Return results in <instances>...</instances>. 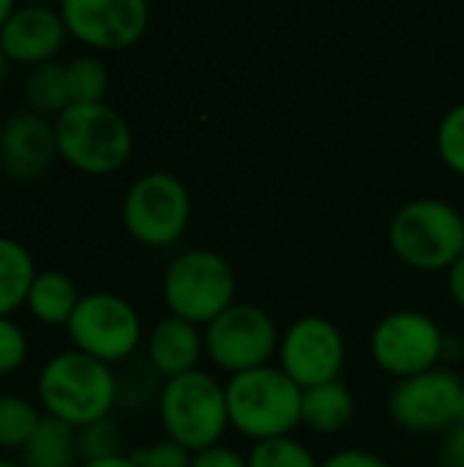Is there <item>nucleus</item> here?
Here are the masks:
<instances>
[{"label":"nucleus","mask_w":464,"mask_h":467,"mask_svg":"<svg viewBox=\"0 0 464 467\" xmlns=\"http://www.w3.org/2000/svg\"><path fill=\"white\" fill-rule=\"evenodd\" d=\"M25 358H27L25 331L11 317H0V378L22 369Z\"/></svg>","instance_id":"27"},{"label":"nucleus","mask_w":464,"mask_h":467,"mask_svg":"<svg viewBox=\"0 0 464 467\" xmlns=\"http://www.w3.org/2000/svg\"><path fill=\"white\" fill-rule=\"evenodd\" d=\"M191 467H249V460H243L238 451H232L227 446H213V449L194 454Z\"/></svg>","instance_id":"30"},{"label":"nucleus","mask_w":464,"mask_h":467,"mask_svg":"<svg viewBox=\"0 0 464 467\" xmlns=\"http://www.w3.org/2000/svg\"><path fill=\"white\" fill-rule=\"evenodd\" d=\"M57 161L55 123L30 109L14 112L0 126V170L14 183H36Z\"/></svg>","instance_id":"14"},{"label":"nucleus","mask_w":464,"mask_h":467,"mask_svg":"<svg viewBox=\"0 0 464 467\" xmlns=\"http://www.w3.org/2000/svg\"><path fill=\"white\" fill-rule=\"evenodd\" d=\"M0 467H22V462H11V460H0Z\"/></svg>","instance_id":"36"},{"label":"nucleus","mask_w":464,"mask_h":467,"mask_svg":"<svg viewBox=\"0 0 464 467\" xmlns=\"http://www.w3.org/2000/svg\"><path fill=\"white\" fill-rule=\"evenodd\" d=\"M41 419L44 416L30 400L14 397V394L0 397V449L22 451L27 441L33 438V432L38 430Z\"/></svg>","instance_id":"23"},{"label":"nucleus","mask_w":464,"mask_h":467,"mask_svg":"<svg viewBox=\"0 0 464 467\" xmlns=\"http://www.w3.org/2000/svg\"><path fill=\"white\" fill-rule=\"evenodd\" d=\"M22 96H25L30 112L44 115V118H49V115L57 118L66 107H71L66 63L49 60V63L30 68L25 77V85H22Z\"/></svg>","instance_id":"21"},{"label":"nucleus","mask_w":464,"mask_h":467,"mask_svg":"<svg viewBox=\"0 0 464 467\" xmlns=\"http://www.w3.org/2000/svg\"><path fill=\"white\" fill-rule=\"evenodd\" d=\"M120 216L126 233L142 246H170L189 227L191 197L178 175L153 170L129 186Z\"/></svg>","instance_id":"7"},{"label":"nucleus","mask_w":464,"mask_h":467,"mask_svg":"<svg viewBox=\"0 0 464 467\" xmlns=\"http://www.w3.org/2000/svg\"><path fill=\"white\" fill-rule=\"evenodd\" d=\"M435 145L443 164L464 178V101L443 115L435 134Z\"/></svg>","instance_id":"26"},{"label":"nucleus","mask_w":464,"mask_h":467,"mask_svg":"<svg viewBox=\"0 0 464 467\" xmlns=\"http://www.w3.org/2000/svg\"><path fill=\"white\" fill-rule=\"evenodd\" d=\"M353 413H356V400L342 380L323 383L304 391L301 424H306L314 432L323 435L339 432L353 421Z\"/></svg>","instance_id":"18"},{"label":"nucleus","mask_w":464,"mask_h":467,"mask_svg":"<svg viewBox=\"0 0 464 467\" xmlns=\"http://www.w3.org/2000/svg\"><path fill=\"white\" fill-rule=\"evenodd\" d=\"M77 430L44 416L27 446L22 449V467H79Z\"/></svg>","instance_id":"19"},{"label":"nucleus","mask_w":464,"mask_h":467,"mask_svg":"<svg viewBox=\"0 0 464 467\" xmlns=\"http://www.w3.org/2000/svg\"><path fill=\"white\" fill-rule=\"evenodd\" d=\"M57 156L85 175H112L118 172L134 148V134L129 120L101 104H71L55 120Z\"/></svg>","instance_id":"3"},{"label":"nucleus","mask_w":464,"mask_h":467,"mask_svg":"<svg viewBox=\"0 0 464 467\" xmlns=\"http://www.w3.org/2000/svg\"><path fill=\"white\" fill-rule=\"evenodd\" d=\"M71 104H101L109 90V71L93 55H79L66 63Z\"/></svg>","instance_id":"22"},{"label":"nucleus","mask_w":464,"mask_h":467,"mask_svg":"<svg viewBox=\"0 0 464 467\" xmlns=\"http://www.w3.org/2000/svg\"><path fill=\"white\" fill-rule=\"evenodd\" d=\"M320 467H394L388 460H383L380 454L364 451V449H345L331 454Z\"/></svg>","instance_id":"29"},{"label":"nucleus","mask_w":464,"mask_h":467,"mask_svg":"<svg viewBox=\"0 0 464 467\" xmlns=\"http://www.w3.org/2000/svg\"><path fill=\"white\" fill-rule=\"evenodd\" d=\"M36 263L25 244L0 235V317H11L25 306L30 285L36 279Z\"/></svg>","instance_id":"20"},{"label":"nucleus","mask_w":464,"mask_h":467,"mask_svg":"<svg viewBox=\"0 0 464 467\" xmlns=\"http://www.w3.org/2000/svg\"><path fill=\"white\" fill-rule=\"evenodd\" d=\"M60 16L68 36L101 52H120L134 47L150 22L145 0H66Z\"/></svg>","instance_id":"12"},{"label":"nucleus","mask_w":464,"mask_h":467,"mask_svg":"<svg viewBox=\"0 0 464 467\" xmlns=\"http://www.w3.org/2000/svg\"><path fill=\"white\" fill-rule=\"evenodd\" d=\"M79 467H137L129 454L120 457H109V460H96V462H79Z\"/></svg>","instance_id":"33"},{"label":"nucleus","mask_w":464,"mask_h":467,"mask_svg":"<svg viewBox=\"0 0 464 467\" xmlns=\"http://www.w3.org/2000/svg\"><path fill=\"white\" fill-rule=\"evenodd\" d=\"M77 449H79L82 462L120 457L123 454V435L112 419H101L96 424L77 430Z\"/></svg>","instance_id":"25"},{"label":"nucleus","mask_w":464,"mask_h":467,"mask_svg":"<svg viewBox=\"0 0 464 467\" xmlns=\"http://www.w3.org/2000/svg\"><path fill=\"white\" fill-rule=\"evenodd\" d=\"M230 424L254 443L287 438L301 424L304 389L282 367L232 375L224 386Z\"/></svg>","instance_id":"2"},{"label":"nucleus","mask_w":464,"mask_h":467,"mask_svg":"<svg viewBox=\"0 0 464 467\" xmlns=\"http://www.w3.org/2000/svg\"><path fill=\"white\" fill-rule=\"evenodd\" d=\"M249 467H320L312 451L293 438H273L254 443L249 451Z\"/></svg>","instance_id":"24"},{"label":"nucleus","mask_w":464,"mask_h":467,"mask_svg":"<svg viewBox=\"0 0 464 467\" xmlns=\"http://www.w3.org/2000/svg\"><path fill=\"white\" fill-rule=\"evenodd\" d=\"M282 372L304 391L339 380L345 364V339L336 323L320 315L298 317L279 339Z\"/></svg>","instance_id":"11"},{"label":"nucleus","mask_w":464,"mask_h":467,"mask_svg":"<svg viewBox=\"0 0 464 467\" xmlns=\"http://www.w3.org/2000/svg\"><path fill=\"white\" fill-rule=\"evenodd\" d=\"M457 427H462L464 430V397H462V408H459V421H457Z\"/></svg>","instance_id":"37"},{"label":"nucleus","mask_w":464,"mask_h":467,"mask_svg":"<svg viewBox=\"0 0 464 467\" xmlns=\"http://www.w3.org/2000/svg\"><path fill=\"white\" fill-rule=\"evenodd\" d=\"M205 353L211 361L232 375L268 367V358L279 353V328L273 317L257 304H232L202 331Z\"/></svg>","instance_id":"9"},{"label":"nucleus","mask_w":464,"mask_h":467,"mask_svg":"<svg viewBox=\"0 0 464 467\" xmlns=\"http://www.w3.org/2000/svg\"><path fill=\"white\" fill-rule=\"evenodd\" d=\"M145 350H148L150 369L164 380H172L197 369L205 353V337L200 334V326L170 315L156 323Z\"/></svg>","instance_id":"16"},{"label":"nucleus","mask_w":464,"mask_h":467,"mask_svg":"<svg viewBox=\"0 0 464 467\" xmlns=\"http://www.w3.org/2000/svg\"><path fill=\"white\" fill-rule=\"evenodd\" d=\"M462 397L464 386L454 372L429 369L394 386L388 413L410 432H440L457 427Z\"/></svg>","instance_id":"13"},{"label":"nucleus","mask_w":464,"mask_h":467,"mask_svg":"<svg viewBox=\"0 0 464 467\" xmlns=\"http://www.w3.org/2000/svg\"><path fill=\"white\" fill-rule=\"evenodd\" d=\"M129 457L137 467H191V460H194L191 451H186L183 446L172 441H159L153 446L131 451Z\"/></svg>","instance_id":"28"},{"label":"nucleus","mask_w":464,"mask_h":467,"mask_svg":"<svg viewBox=\"0 0 464 467\" xmlns=\"http://www.w3.org/2000/svg\"><path fill=\"white\" fill-rule=\"evenodd\" d=\"M440 467H464V430L451 427L438 451Z\"/></svg>","instance_id":"31"},{"label":"nucleus","mask_w":464,"mask_h":467,"mask_svg":"<svg viewBox=\"0 0 464 467\" xmlns=\"http://www.w3.org/2000/svg\"><path fill=\"white\" fill-rule=\"evenodd\" d=\"M11 66H14V63H11L8 55L0 49V88L5 85V79H8V74H11Z\"/></svg>","instance_id":"34"},{"label":"nucleus","mask_w":464,"mask_h":467,"mask_svg":"<svg viewBox=\"0 0 464 467\" xmlns=\"http://www.w3.org/2000/svg\"><path fill=\"white\" fill-rule=\"evenodd\" d=\"M156 408L167 441L191 454L219 446L224 430L230 427L224 386L202 369L164 380Z\"/></svg>","instance_id":"4"},{"label":"nucleus","mask_w":464,"mask_h":467,"mask_svg":"<svg viewBox=\"0 0 464 467\" xmlns=\"http://www.w3.org/2000/svg\"><path fill=\"white\" fill-rule=\"evenodd\" d=\"M66 334L74 350L109 367L134 356L142 342V320L126 298L88 293L66 323Z\"/></svg>","instance_id":"8"},{"label":"nucleus","mask_w":464,"mask_h":467,"mask_svg":"<svg viewBox=\"0 0 464 467\" xmlns=\"http://www.w3.org/2000/svg\"><path fill=\"white\" fill-rule=\"evenodd\" d=\"M449 290H451L454 301L464 309V254L449 268Z\"/></svg>","instance_id":"32"},{"label":"nucleus","mask_w":464,"mask_h":467,"mask_svg":"<svg viewBox=\"0 0 464 467\" xmlns=\"http://www.w3.org/2000/svg\"><path fill=\"white\" fill-rule=\"evenodd\" d=\"M161 296L172 317L211 326L235 304V271L213 249H186L167 265Z\"/></svg>","instance_id":"6"},{"label":"nucleus","mask_w":464,"mask_h":467,"mask_svg":"<svg viewBox=\"0 0 464 467\" xmlns=\"http://www.w3.org/2000/svg\"><path fill=\"white\" fill-rule=\"evenodd\" d=\"M14 8H16V5H14L11 0H0V27H3V25H5V19L14 14Z\"/></svg>","instance_id":"35"},{"label":"nucleus","mask_w":464,"mask_h":467,"mask_svg":"<svg viewBox=\"0 0 464 467\" xmlns=\"http://www.w3.org/2000/svg\"><path fill=\"white\" fill-rule=\"evenodd\" d=\"M66 22L60 16V8L30 3L16 5L14 14L0 27V49L8 55L11 63L19 66H41L55 60V55L66 44Z\"/></svg>","instance_id":"15"},{"label":"nucleus","mask_w":464,"mask_h":467,"mask_svg":"<svg viewBox=\"0 0 464 467\" xmlns=\"http://www.w3.org/2000/svg\"><path fill=\"white\" fill-rule=\"evenodd\" d=\"M440 326L416 309H399L386 315L372 331V358L377 367L399 380L438 369L443 356Z\"/></svg>","instance_id":"10"},{"label":"nucleus","mask_w":464,"mask_h":467,"mask_svg":"<svg viewBox=\"0 0 464 467\" xmlns=\"http://www.w3.org/2000/svg\"><path fill=\"white\" fill-rule=\"evenodd\" d=\"M388 244L394 254L418 271H449L464 254V216L440 197L405 202L391 224Z\"/></svg>","instance_id":"5"},{"label":"nucleus","mask_w":464,"mask_h":467,"mask_svg":"<svg viewBox=\"0 0 464 467\" xmlns=\"http://www.w3.org/2000/svg\"><path fill=\"white\" fill-rule=\"evenodd\" d=\"M36 394L49 419L82 430L109 419L120 397V386L107 364L79 350H63L41 367Z\"/></svg>","instance_id":"1"},{"label":"nucleus","mask_w":464,"mask_h":467,"mask_svg":"<svg viewBox=\"0 0 464 467\" xmlns=\"http://www.w3.org/2000/svg\"><path fill=\"white\" fill-rule=\"evenodd\" d=\"M79 290H77V282L63 274V271H38L33 285H30V293H27V312L33 320L44 323V326H66L79 304Z\"/></svg>","instance_id":"17"}]
</instances>
